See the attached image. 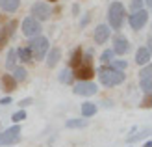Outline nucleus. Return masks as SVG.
Here are the masks:
<instances>
[{
  "mask_svg": "<svg viewBox=\"0 0 152 147\" xmlns=\"http://www.w3.org/2000/svg\"><path fill=\"white\" fill-rule=\"evenodd\" d=\"M124 78H126L124 71H117V69L108 67V65H102L100 69H98V80H100L104 86H108V88H113V86L123 84Z\"/></svg>",
  "mask_w": 152,
  "mask_h": 147,
  "instance_id": "f257e3e1",
  "label": "nucleus"
},
{
  "mask_svg": "<svg viewBox=\"0 0 152 147\" xmlns=\"http://www.w3.org/2000/svg\"><path fill=\"white\" fill-rule=\"evenodd\" d=\"M28 50L32 54V60H43L48 52V39L43 35H35L28 43Z\"/></svg>",
  "mask_w": 152,
  "mask_h": 147,
  "instance_id": "f03ea898",
  "label": "nucleus"
},
{
  "mask_svg": "<svg viewBox=\"0 0 152 147\" xmlns=\"http://www.w3.org/2000/svg\"><path fill=\"white\" fill-rule=\"evenodd\" d=\"M124 6L121 2H113L110 4V10H108V21H110V26L113 30H119L123 26V21H124Z\"/></svg>",
  "mask_w": 152,
  "mask_h": 147,
  "instance_id": "7ed1b4c3",
  "label": "nucleus"
},
{
  "mask_svg": "<svg viewBox=\"0 0 152 147\" xmlns=\"http://www.w3.org/2000/svg\"><path fill=\"white\" fill-rule=\"evenodd\" d=\"M19 142H20V127L19 125H13L10 129H6L4 132H0V147L15 145Z\"/></svg>",
  "mask_w": 152,
  "mask_h": 147,
  "instance_id": "20e7f679",
  "label": "nucleus"
},
{
  "mask_svg": "<svg viewBox=\"0 0 152 147\" xmlns=\"http://www.w3.org/2000/svg\"><path fill=\"white\" fill-rule=\"evenodd\" d=\"M72 75H74V78H78V80H89L91 76H95V71H93V67H91V54H87L86 58H82V64L76 67V71Z\"/></svg>",
  "mask_w": 152,
  "mask_h": 147,
  "instance_id": "39448f33",
  "label": "nucleus"
},
{
  "mask_svg": "<svg viewBox=\"0 0 152 147\" xmlns=\"http://www.w3.org/2000/svg\"><path fill=\"white\" fill-rule=\"evenodd\" d=\"M41 22L35 21L34 17H26L24 21H22V34H24L26 37H35L41 34Z\"/></svg>",
  "mask_w": 152,
  "mask_h": 147,
  "instance_id": "423d86ee",
  "label": "nucleus"
},
{
  "mask_svg": "<svg viewBox=\"0 0 152 147\" xmlns=\"http://www.w3.org/2000/svg\"><path fill=\"white\" fill-rule=\"evenodd\" d=\"M96 84H93V82H89V80H80L78 84L74 86V93L76 95H80V97H91V95H95L96 93Z\"/></svg>",
  "mask_w": 152,
  "mask_h": 147,
  "instance_id": "0eeeda50",
  "label": "nucleus"
},
{
  "mask_svg": "<svg viewBox=\"0 0 152 147\" xmlns=\"http://www.w3.org/2000/svg\"><path fill=\"white\" fill-rule=\"evenodd\" d=\"M32 15H34V19L35 21H47L52 11H50V6L47 2H35L32 6Z\"/></svg>",
  "mask_w": 152,
  "mask_h": 147,
  "instance_id": "6e6552de",
  "label": "nucleus"
},
{
  "mask_svg": "<svg viewBox=\"0 0 152 147\" xmlns=\"http://www.w3.org/2000/svg\"><path fill=\"white\" fill-rule=\"evenodd\" d=\"M130 26L134 30H141L143 26L147 24V21H148V11L147 10H139V11H132L130 15Z\"/></svg>",
  "mask_w": 152,
  "mask_h": 147,
  "instance_id": "1a4fd4ad",
  "label": "nucleus"
},
{
  "mask_svg": "<svg viewBox=\"0 0 152 147\" xmlns=\"http://www.w3.org/2000/svg\"><path fill=\"white\" fill-rule=\"evenodd\" d=\"M115 54H121V56H124V54L130 50V43L124 35H115L113 37V49H111Z\"/></svg>",
  "mask_w": 152,
  "mask_h": 147,
  "instance_id": "9d476101",
  "label": "nucleus"
},
{
  "mask_svg": "<svg viewBox=\"0 0 152 147\" xmlns=\"http://www.w3.org/2000/svg\"><path fill=\"white\" fill-rule=\"evenodd\" d=\"M95 43H98V45H104L106 41L110 39V26H106V24H98L96 28H95Z\"/></svg>",
  "mask_w": 152,
  "mask_h": 147,
  "instance_id": "9b49d317",
  "label": "nucleus"
},
{
  "mask_svg": "<svg viewBox=\"0 0 152 147\" xmlns=\"http://www.w3.org/2000/svg\"><path fill=\"white\" fill-rule=\"evenodd\" d=\"M15 26H17V22H15V21H11L7 26H4L2 30H0V50L4 49V45L7 43V39H10V37L13 35V30H15Z\"/></svg>",
  "mask_w": 152,
  "mask_h": 147,
  "instance_id": "f8f14e48",
  "label": "nucleus"
},
{
  "mask_svg": "<svg viewBox=\"0 0 152 147\" xmlns=\"http://www.w3.org/2000/svg\"><path fill=\"white\" fill-rule=\"evenodd\" d=\"M150 61V49L148 47H141L135 52V64L137 65H147Z\"/></svg>",
  "mask_w": 152,
  "mask_h": 147,
  "instance_id": "ddd939ff",
  "label": "nucleus"
},
{
  "mask_svg": "<svg viewBox=\"0 0 152 147\" xmlns=\"http://www.w3.org/2000/svg\"><path fill=\"white\" fill-rule=\"evenodd\" d=\"M59 60H61V50H59L58 47L50 49V50L47 52V65H48L50 69H52V67H56Z\"/></svg>",
  "mask_w": 152,
  "mask_h": 147,
  "instance_id": "4468645a",
  "label": "nucleus"
},
{
  "mask_svg": "<svg viewBox=\"0 0 152 147\" xmlns=\"http://www.w3.org/2000/svg\"><path fill=\"white\" fill-rule=\"evenodd\" d=\"M19 4H20V0H0V7H2L4 11H7V13L17 11Z\"/></svg>",
  "mask_w": 152,
  "mask_h": 147,
  "instance_id": "2eb2a0df",
  "label": "nucleus"
},
{
  "mask_svg": "<svg viewBox=\"0 0 152 147\" xmlns=\"http://www.w3.org/2000/svg\"><path fill=\"white\" fill-rule=\"evenodd\" d=\"M2 88H4V91H7V93L15 91V88H17V82L13 80L11 75H2Z\"/></svg>",
  "mask_w": 152,
  "mask_h": 147,
  "instance_id": "dca6fc26",
  "label": "nucleus"
},
{
  "mask_svg": "<svg viewBox=\"0 0 152 147\" xmlns=\"http://www.w3.org/2000/svg\"><path fill=\"white\" fill-rule=\"evenodd\" d=\"M11 76H13V80L19 84V82H24V80H26L28 73H26L24 67H13V75H11Z\"/></svg>",
  "mask_w": 152,
  "mask_h": 147,
  "instance_id": "f3484780",
  "label": "nucleus"
},
{
  "mask_svg": "<svg viewBox=\"0 0 152 147\" xmlns=\"http://www.w3.org/2000/svg\"><path fill=\"white\" fill-rule=\"evenodd\" d=\"M15 54H17L19 61H22V64H28V61H32V54H30L28 47H24V49H19V50H15Z\"/></svg>",
  "mask_w": 152,
  "mask_h": 147,
  "instance_id": "a211bd4d",
  "label": "nucleus"
},
{
  "mask_svg": "<svg viewBox=\"0 0 152 147\" xmlns=\"http://www.w3.org/2000/svg\"><path fill=\"white\" fill-rule=\"evenodd\" d=\"M82 58H83V54H82V49H76L74 52H72V56H71V60H69V65L71 67H78L80 64H82Z\"/></svg>",
  "mask_w": 152,
  "mask_h": 147,
  "instance_id": "6ab92c4d",
  "label": "nucleus"
},
{
  "mask_svg": "<svg viewBox=\"0 0 152 147\" xmlns=\"http://www.w3.org/2000/svg\"><path fill=\"white\" fill-rule=\"evenodd\" d=\"M95 112H96V104H93V103H83L82 104V115L83 117H91V115H95Z\"/></svg>",
  "mask_w": 152,
  "mask_h": 147,
  "instance_id": "aec40b11",
  "label": "nucleus"
},
{
  "mask_svg": "<svg viewBox=\"0 0 152 147\" xmlns=\"http://www.w3.org/2000/svg\"><path fill=\"white\" fill-rule=\"evenodd\" d=\"M74 80V75L71 69H63L61 73H59V82H63V84H72Z\"/></svg>",
  "mask_w": 152,
  "mask_h": 147,
  "instance_id": "412c9836",
  "label": "nucleus"
},
{
  "mask_svg": "<svg viewBox=\"0 0 152 147\" xmlns=\"http://www.w3.org/2000/svg\"><path fill=\"white\" fill-rule=\"evenodd\" d=\"M67 129H82V127H87V119H69L65 123Z\"/></svg>",
  "mask_w": 152,
  "mask_h": 147,
  "instance_id": "4be33fe9",
  "label": "nucleus"
},
{
  "mask_svg": "<svg viewBox=\"0 0 152 147\" xmlns=\"http://www.w3.org/2000/svg\"><path fill=\"white\" fill-rule=\"evenodd\" d=\"M110 67L117 69V71H126L128 64H126V60H111V61H110Z\"/></svg>",
  "mask_w": 152,
  "mask_h": 147,
  "instance_id": "5701e85b",
  "label": "nucleus"
},
{
  "mask_svg": "<svg viewBox=\"0 0 152 147\" xmlns=\"http://www.w3.org/2000/svg\"><path fill=\"white\" fill-rule=\"evenodd\" d=\"M15 64H17V54H15V50H10L7 52V60H6V69H13Z\"/></svg>",
  "mask_w": 152,
  "mask_h": 147,
  "instance_id": "b1692460",
  "label": "nucleus"
},
{
  "mask_svg": "<svg viewBox=\"0 0 152 147\" xmlns=\"http://www.w3.org/2000/svg\"><path fill=\"white\" fill-rule=\"evenodd\" d=\"M113 56H115V52H113L111 49H110V50H104V52H102V56H100V61L106 65V64H110V61L113 60Z\"/></svg>",
  "mask_w": 152,
  "mask_h": 147,
  "instance_id": "393cba45",
  "label": "nucleus"
},
{
  "mask_svg": "<svg viewBox=\"0 0 152 147\" xmlns=\"http://www.w3.org/2000/svg\"><path fill=\"white\" fill-rule=\"evenodd\" d=\"M141 89L145 91V93H150V76L141 78Z\"/></svg>",
  "mask_w": 152,
  "mask_h": 147,
  "instance_id": "a878e982",
  "label": "nucleus"
},
{
  "mask_svg": "<svg viewBox=\"0 0 152 147\" xmlns=\"http://www.w3.org/2000/svg\"><path fill=\"white\" fill-rule=\"evenodd\" d=\"M15 123H19V121H22V119H26V112L24 110H19L17 114H13V117H11Z\"/></svg>",
  "mask_w": 152,
  "mask_h": 147,
  "instance_id": "bb28decb",
  "label": "nucleus"
},
{
  "mask_svg": "<svg viewBox=\"0 0 152 147\" xmlns=\"http://www.w3.org/2000/svg\"><path fill=\"white\" fill-rule=\"evenodd\" d=\"M130 7H132V11H139V10H143V0H132Z\"/></svg>",
  "mask_w": 152,
  "mask_h": 147,
  "instance_id": "cd10ccee",
  "label": "nucleus"
},
{
  "mask_svg": "<svg viewBox=\"0 0 152 147\" xmlns=\"http://www.w3.org/2000/svg\"><path fill=\"white\" fill-rule=\"evenodd\" d=\"M32 103H34V99H30V97H28V99H22L20 103H19V106H20V108H26V106H30Z\"/></svg>",
  "mask_w": 152,
  "mask_h": 147,
  "instance_id": "c85d7f7f",
  "label": "nucleus"
},
{
  "mask_svg": "<svg viewBox=\"0 0 152 147\" xmlns=\"http://www.w3.org/2000/svg\"><path fill=\"white\" fill-rule=\"evenodd\" d=\"M139 75H141V78H145V76H150V65L147 64V65H145V69H143Z\"/></svg>",
  "mask_w": 152,
  "mask_h": 147,
  "instance_id": "c756f323",
  "label": "nucleus"
},
{
  "mask_svg": "<svg viewBox=\"0 0 152 147\" xmlns=\"http://www.w3.org/2000/svg\"><path fill=\"white\" fill-rule=\"evenodd\" d=\"M10 103H11V97H10V95H7V97H4L2 100H0V104H2V106H7Z\"/></svg>",
  "mask_w": 152,
  "mask_h": 147,
  "instance_id": "7c9ffc66",
  "label": "nucleus"
},
{
  "mask_svg": "<svg viewBox=\"0 0 152 147\" xmlns=\"http://www.w3.org/2000/svg\"><path fill=\"white\" fill-rule=\"evenodd\" d=\"M143 106H145V108H150V93H147L145 100H143Z\"/></svg>",
  "mask_w": 152,
  "mask_h": 147,
  "instance_id": "2f4dec72",
  "label": "nucleus"
},
{
  "mask_svg": "<svg viewBox=\"0 0 152 147\" xmlns=\"http://www.w3.org/2000/svg\"><path fill=\"white\" fill-rule=\"evenodd\" d=\"M145 147H152V143H150V142H147V143H145Z\"/></svg>",
  "mask_w": 152,
  "mask_h": 147,
  "instance_id": "473e14b6",
  "label": "nucleus"
},
{
  "mask_svg": "<svg viewBox=\"0 0 152 147\" xmlns=\"http://www.w3.org/2000/svg\"><path fill=\"white\" fill-rule=\"evenodd\" d=\"M50 2H58V0H50Z\"/></svg>",
  "mask_w": 152,
  "mask_h": 147,
  "instance_id": "72a5a7b5",
  "label": "nucleus"
},
{
  "mask_svg": "<svg viewBox=\"0 0 152 147\" xmlns=\"http://www.w3.org/2000/svg\"><path fill=\"white\" fill-rule=\"evenodd\" d=\"M0 129H2V123H0Z\"/></svg>",
  "mask_w": 152,
  "mask_h": 147,
  "instance_id": "f704fd0d",
  "label": "nucleus"
}]
</instances>
